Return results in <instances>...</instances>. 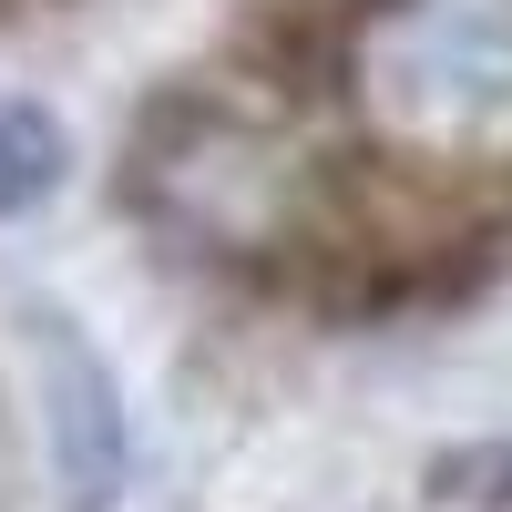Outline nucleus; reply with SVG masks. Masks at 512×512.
I'll list each match as a JSON object with an SVG mask.
<instances>
[{"label":"nucleus","instance_id":"1","mask_svg":"<svg viewBox=\"0 0 512 512\" xmlns=\"http://www.w3.org/2000/svg\"><path fill=\"white\" fill-rule=\"evenodd\" d=\"M359 103L390 144L512 154V0H410L359 41Z\"/></svg>","mask_w":512,"mask_h":512},{"label":"nucleus","instance_id":"2","mask_svg":"<svg viewBox=\"0 0 512 512\" xmlns=\"http://www.w3.org/2000/svg\"><path fill=\"white\" fill-rule=\"evenodd\" d=\"M134 205L195 256H267L308 216V164L246 113L175 103L134 144Z\"/></svg>","mask_w":512,"mask_h":512},{"label":"nucleus","instance_id":"3","mask_svg":"<svg viewBox=\"0 0 512 512\" xmlns=\"http://www.w3.org/2000/svg\"><path fill=\"white\" fill-rule=\"evenodd\" d=\"M21 349H31V410H41V472H52V502L62 512H113L123 482H134V420H123L113 359L72 318H52V308L21 318Z\"/></svg>","mask_w":512,"mask_h":512},{"label":"nucleus","instance_id":"4","mask_svg":"<svg viewBox=\"0 0 512 512\" xmlns=\"http://www.w3.org/2000/svg\"><path fill=\"white\" fill-rule=\"evenodd\" d=\"M72 175V134L52 103L31 93H0V216H31V205H52Z\"/></svg>","mask_w":512,"mask_h":512}]
</instances>
